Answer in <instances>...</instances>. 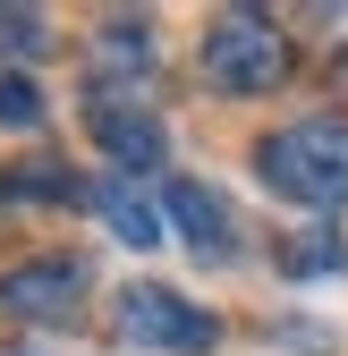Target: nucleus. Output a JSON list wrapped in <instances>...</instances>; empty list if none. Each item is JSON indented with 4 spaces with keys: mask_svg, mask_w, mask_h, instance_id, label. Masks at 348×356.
<instances>
[{
    "mask_svg": "<svg viewBox=\"0 0 348 356\" xmlns=\"http://www.w3.org/2000/svg\"><path fill=\"white\" fill-rule=\"evenodd\" d=\"M94 272H85L77 254H42V263H17V272H0V314L9 323H68Z\"/></svg>",
    "mask_w": 348,
    "mask_h": 356,
    "instance_id": "obj_4",
    "label": "nucleus"
},
{
    "mask_svg": "<svg viewBox=\"0 0 348 356\" xmlns=\"http://www.w3.org/2000/svg\"><path fill=\"white\" fill-rule=\"evenodd\" d=\"M102 60H119V68H145V60H153L145 17H111V26H102Z\"/></svg>",
    "mask_w": 348,
    "mask_h": 356,
    "instance_id": "obj_10",
    "label": "nucleus"
},
{
    "mask_svg": "<svg viewBox=\"0 0 348 356\" xmlns=\"http://www.w3.org/2000/svg\"><path fill=\"white\" fill-rule=\"evenodd\" d=\"M85 127H94V145L111 153L119 178H153L170 161V136H161V119L145 102H127V94H94V111H85Z\"/></svg>",
    "mask_w": 348,
    "mask_h": 356,
    "instance_id": "obj_5",
    "label": "nucleus"
},
{
    "mask_svg": "<svg viewBox=\"0 0 348 356\" xmlns=\"http://www.w3.org/2000/svg\"><path fill=\"white\" fill-rule=\"evenodd\" d=\"M111 323H119V339H127V348H170V356H204L212 339H221V323H212L204 305H187L179 289H161V280L119 289Z\"/></svg>",
    "mask_w": 348,
    "mask_h": 356,
    "instance_id": "obj_3",
    "label": "nucleus"
},
{
    "mask_svg": "<svg viewBox=\"0 0 348 356\" xmlns=\"http://www.w3.org/2000/svg\"><path fill=\"white\" fill-rule=\"evenodd\" d=\"M94 212L111 220L127 246H161V212H153L136 187H127V178H102V187H94Z\"/></svg>",
    "mask_w": 348,
    "mask_h": 356,
    "instance_id": "obj_7",
    "label": "nucleus"
},
{
    "mask_svg": "<svg viewBox=\"0 0 348 356\" xmlns=\"http://www.w3.org/2000/svg\"><path fill=\"white\" fill-rule=\"evenodd\" d=\"M280 272H297V280H306V272H348V246H340L331 229H315V238H289V246H280Z\"/></svg>",
    "mask_w": 348,
    "mask_h": 356,
    "instance_id": "obj_8",
    "label": "nucleus"
},
{
    "mask_svg": "<svg viewBox=\"0 0 348 356\" xmlns=\"http://www.w3.org/2000/svg\"><path fill=\"white\" fill-rule=\"evenodd\" d=\"M161 212L179 220V238H187L196 254H212V263L238 246V220H230V204L212 195L204 178H170V187H161Z\"/></svg>",
    "mask_w": 348,
    "mask_h": 356,
    "instance_id": "obj_6",
    "label": "nucleus"
},
{
    "mask_svg": "<svg viewBox=\"0 0 348 356\" xmlns=\"http://www.w3.org/2000/svg\"><path fill=\"white\" fill-rule=\"evenodd\" d=\"M255 170L289 204H315V212L348 204V119H289V127H272L255 145Z\"/></svg>",
    "mask_w": 348,
    "mask_h": 356,
    "instance_id": "obj_1",
    "label": "nucleus"
},
{
    "mask_svg": "<svg viewBox=\"0 0 348 356\" xmlns=\"http://www.w3.org/2000/svg\"><path fill=\"white\" fill-rule=\"evenodd\" d=\"M0 51L42 60V51H52V17H42V9H0Z\"/></svg>",
    "mask_w": 348,
    "mask_h": 356,
    "instance_id": "obj_9",
    "label": "nucleus"
},
{
    "mask_svg": "<svg viewBox=\"0 0 348 356\" xmlns=\"http://www.w3.org/2000/svg\"><path fill=\"white\" fill-rule=\"evenodd\" d=\"M204 76L221 94H272L289 76V34L264 17V9H221L204 34Z\"/></svg>",
    "mask_w": 348,
    "mask_h": 356,
    "instance_id": "obj_2",
    "label": "nucleus"
},
{
    "mask_svg": "<svg viewBox=\"0 0 348 356\" xmlns=\"http://www.w3.org/2000/svg\"><path fill=\"white\" fill-rule=\"evenodd\" d=\"M0 119H9V127H42V94H34V76L0 68Z\"/></svg>",
    "mask_w": 348,
    "mask_h": 356,
    "instance_id": "obj_11",
    "label": "nucleus"
}]
</instances>
